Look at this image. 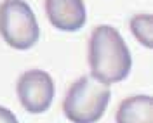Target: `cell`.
I'll return each instance as SVG.
<instances>
[{"mask_svg":"<svg viewBox=\"0 0 153 123\" xmlns=\"http://www.w3.org/2000/svg\"><path fill=\"white\" fill-rule=\"evenodd\" d=\"M89 66L92 78L105 83H118L127 78L132 59L124 37L108 24L94 28L89 40Z\"/></svg>","mask_w":153,"mask_h":123,"instance_id":"1","label":"cell"},{"mask_svg":"<svg viewBox=\"0 0 153 123\" xmlns=\"http://www.w3.org/2000/svg\"><path fill=\"white\" fill-rule=\"evenodd\" d=\"M111 97L110 87L94 80L92 76H82L70 87L63 111L73 123H96L105 114Z\"/></svg>","mask_w":153,"mask_h":123,"instance_id":"2","label":"cell"},{"mask_svg":"<svg viewBox=\"0 0 153 123\" xmlns=\"http://www.w3.org/2000/svg\"><path fill=\"white\" fill-rule=\"evenodd\" d=\"M0 35L16 50H28L38 42L37 18L25 0H4L0 4Z\"/></svg>","mask_w":153,"mask_h":123,"instance_id":"3","label":"cell"},{"mask_svg":"<svg viewBox=\"0 0 153 123\" xmlns=\"http://www.w3.org/2000/svg\"><path fill=\"white\" fill-rule=\"evenodd\" d=\"M16 92L19 102L28 113H44L54 101V80L47 71L30 69L19 76Z\"/></svg>","mask_w":153,"mask_h":123,"instance_id":"4","label":"cell"},{"mask_svg":"<svg viewBox=\"0 0 153 123\" xmlns=\"http://www.w3.org/2000/svg\"><path fill=\"white\" fill-rule=\"evenodd\" d=\"M45 12L52 26L61 31H76L85 24L84 0H45Z\"/></svg>","mask_w":153,"mask_h":123,"instance_id":"5","label":"cell"},{"mask_svg":"<svg viewBox=\"0 0 153 123\" xmlns=\"http://www.w3.org/2000/svg\"><path fill=\"white\" fill-rule=\"evenodd\" d=\"M117 123H153V99L150 95L124 99L117 111Z\"/></svg>","mask_w":153,"mask_h":123,"instance_id":"6","label":"cell"},{"mask_svg":"<svg viewBox=\"0 0 153 123\" xmlns=\"http://www.w3.org/2000/svg\"><path fill=\"white\" fill-rule=\"evenodd\" d=\"M131 31L146 49H153V16L137 14L131 19Z\"/></svg>","mask_w":153,"mask_h":123,"instance_id":"7","label":"cell"},{"mask_svg":"<svg viewBox=\"0 0 153 123\" xmlns=\"http://www.w3.org/2000/svg\"><path fill=\"white\" fill-rule=\"evenodd\" d=\"M0 123H19V122L18 118L12 114V111H9L4 106H0Z\"/></svg>","mask_w":153,"mask_h":123,"instance_id":"8","label":"cell"}]
</instances>
